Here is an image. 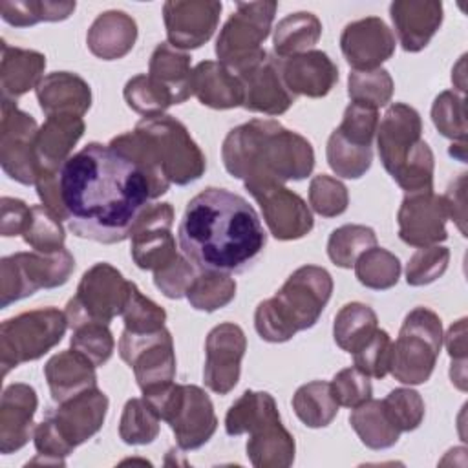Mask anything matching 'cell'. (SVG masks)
<instances>
[{"instance_id":"1","label":"cell","mask_w":468,"mask_h":468,"mask_svg":"<svg viewBox=\"0 0 468 468\" xmlns=\"http://www.w3.org/2000/svg\"><path fill=\"white\" fill-rule=\"evenodd\" d=\"M69 230L104 245L121 243L152 199L144 174L110 144L88 143L60 168Z\"/></svg>"},{"instance_id":"2","label":"cell","mask_w":468,"mask_h":468,"mask_svg":"<svg viewBox=\"0 0 468 468\" xmlns=\"http://www.w3.org/2000/svg\"><path fill=\"white\" fill-rule=\"evenodd\" d=\"M179 249L199 271L243 272L261 256L267 234L239 194L208 186L196 194L177 227Z\"/></svg>"},{"instance_id":"3","label":"cell","mask_w":468,"mask_h":468,"mask_svg":"<svg viewBox=\"0 0 468 468\" xmlns=\"http://www.w3.org/2000/svg\"><path fill=\"white\" fill-rule=\"evenodd\" d=\"M225 170L245 183L302 181L314 168L311 143L274 119H250L221 144Z\"/></svg>"},{"instance_id":"4","label":"cell","mask_w":468,"mask_h":468,"mask_svg":"<svg viewBox=\"0 0 468 468\" xmlns=\"http://www.w3.org/2000/svg\"><path fill=\"white\" fill-rule=\"evenodd\" d=\"M130 159L146 177L152 199L168 192L170 185L185 186L207 170V159L186 126L172 115L141 119L132 132L108 143Z\"/></svg>"},{"instance_id":"5","label":"cell","mask_w":468,"mask_h":468,"mask_svg":"<svg viewBox=\"0 0 468 468\" xmlns=\"http://www.w3.org/2000/svg\"><path fill=\"white\" fill-rule=\"evenodd\" d=\"M331 292L333 278L324 267H298L272 298L258 303L254 311L256 333L271 344L291 340L318 322Z\"/></svg>"},{"instance_id":"6","label":"cell","mask_w":468,"mask_h":468,"mask_svg":"<svg viewBox=\"0 0 468 468\" xmlns=\"http://www.w3.org/2000/svg\"><path fill=\"white\" fill-rule=\"evenodd\" d=\"M375 137L382 166L406 194L433 190L435 157L422 141V121L413 106H388Z\"/></svg>"},{"instance_id":"7","label":"cell","mask_w":468,"mask_h":468,"mask_svg":"<svg viewBox=\"0 0 468 468\" xmlns=\"http://www.w3.org/2000/svg\"><path fill=\"white\" fill-rule=\"evenodd\" d=\"M225 431L230 437L250 435L245 450L256 468H289L294 463V437L282 424L276 400L267 391H243L225 415Z\"/></svg>"},{"instance_id":"8","label":"cell","mask_w":468,"mask_h":468,"mask_svg":"<svg viewBox=\"0 0 468 468\" xmlns=\"http://www.w3.org/2000/svg\"><path fill=\"white\" fill-rule=\"evenodd\" d=\"M108 406L106 393L95 386L51 408L35 426L33 442L38 457L31 464L64 466V459L102 428Z\"/></svg>"},{"instance_id":"9","label":"cell","mask_w":468,"mask_h":468,"mask_svg":"<svg viewBox=\"0 0 468 468\" xmlns=\"http://www.w3.org/2000/svg\"><path fill=\"white\" fill-rule=\"evenodd\" d=\"M143 397L159 419L170 426L179 450H197L216 433L218 417L214 404L199 386L170 382L144 391Z\"/></svg>"},{"instance_id":"10","label":"cell","mask_w":468,"mask_h":468,"mask_svg":"<svg viewBox=\"0 0 468 468\" xmlns=\"http://www.w3.org/2000/svg\"><path fill=\"white\" fill-rule=\"evenodd\" d=\"M442 322L435 311L411 309L391 344L389 373L393 378L408 386L428 382L442 347Z\"/></svg>"},{"instance_id":"11","label":"cell","mask_w":468,"mask_h":468,"mask_svg":"<svg viewBox=\"0 0 468 468\" xmlns=\"http://www.w3.org/2000/svg\"><path fill=\"white\" fill-rule=\"evenodd\" d=\"M278 2H238L236 11L223 24L218 40V62L230 69L234 75L247 71L261 62L269 53L263 42L271 35Z\"/></svg>"},{"instance_id":"12","label":"cell","mask_w":468,"mask_h":468,"mask_svg":"<svg viewBox=\"0 0 468 468\" xmlns=\"http://www.w3.org/2000/svg\"><path fill=\"white\" fill-rule=\"evenodd\" d=\"M66 313L40 307L7 318L0 325L2 377L24 362H33L51 351L68 329Z\"/></svg>"},{"instance_id":"13","label":"cell","mask_w":468,"mask_h":468,"mask_svg":"<svg viewBox=\"0 0 468 468\" xmlns=\"http://www.w3.org/2000/svg\"><path fill=\"white\" fill-rule=\"evenodd\" d=\"M75 271V258L68 249L57 252H15L0 260V307L35 294L40 289L64 285Z\"/></svg>"},{"instance_id":"14","label":"cell","mask_w":468,"mask_h":468,"mask_svg":"<svg viewBox=\"0 0 468 468\" xmlns=\"http://www.w3.org/2000/svg\"><path fill=\"white\" fill-rule=\"evenodd\" d=\"M130 283L121 271L106 261L91 265L80 278L75 296L66 303L68 325L75 329L86 322L110 324L122 313Z\"/></svg>"},{"instance_id":"15","label":"cell","mask_w":468,"mask_h":468,"mask_svg":"<svg viewBox=\"0 0 468 468\" xmlns=\"http://www.w3.org/2000/svg\"><path fill=\"white\" fill-rule=\"evenodd\" d=\"M119 356L133 369L143 393L176 378L174 340L166 327L154 333H130L124 329L119 338Z\"/></svg>"},{"instance_id":"16","label":"cell","mask_w":468,"mask_h":468,"mask_svg":"<svg viewBox=\"0 0 468 468\" xmlns=\"http://www.w3.org/2000/svg\"><path fill=\"white\" fill-rule=\"evenodd\" d=\"M37 121L22 112L16 102L2 99L0 119V165L5 176L20 185H35L38 165L35 157Z\"/></svg>"},{"instance_id":"17","label":"cell","mask_w":468,"mask_h":468,"mask_svg":"<svg viewBox=\"0 0 468 468\" xmlns=\"http://www.w3.org/2000/svg\"><path fill=\"white\" fill-rule=\"evenodd\" d=\"M174 207L170 203L146 205L130 230V254L143 271H159L179 254L172 234Z\"/></svg>"},{"instance_id":"18","label":"cell","mask_w":468,"mask_h":468,"mask_svg":"<svg viewBox=\"0 0 468 468\" xmlns=\"http://www.w3.org/2000/svg\"><path fill=\"white\" fill-rule=\"evenodd\" d=\"M245 188L258 201L263 221L276 239L292 241L313 230L311 208L283 183H245Z\"/></svg>"},{"instance_id":"19","label":"cell","mask_w":468,"mask_h":468,"mask_svg":"<svg viewBox=\"0 0 468 468\" xmlns=\"http://www.w3.org/2000/svg\"><path fill=\"white\" fill-rule=\"evenodd\" d=\"M245 351L247 336L238 324L223 322L212 327L205 340V386L218 395L230 393L239 380Z\"/></svg>"},{"instance_id":"20","label":"cell","mask_w":468,"mask_h":468,"mask_svg":"<svg viewBox=\"0 0 468 468\" xmlns=\"http://www.w3.org/2000/svg\"><path fill=\"white\" fill-rule=\"evenodd\" d=\"M221 2L216 0H170L163 5V20L168 44L177 49H196L214 35Z\"/></svg>"},{"instance_id":"21","label":"cell","mask_w":468,"mask_h":468,"mask_svg":"<svg viewBox=\"0 0 468 468\" xmlns=\"http://www.w3.org/2000/svg\"><path fill=\"white\" fill-rule=\"evenodd\" d=\"M448 210L442 196L430 192L406 194L399 212V238L410 247L439 245L448 238L446 230Z\"/></svg>"},{"instance_id":"22","label":"cell","mask_w":468,"mask_h":468,"mask_svg":"<svg viewBox=\"0 0 468 468\" xmlns=\"http://www.w3.org/2000/svg\"><path fill=\"white\" fill-rule=\"evenodd\" d=\"M340 49L356 71L380 68L395 53V35L378 16L349 22L340 35Z\"/></svg>"},{"instance_id":"23","label":"cell","mask_w":468,"mask_h":468,"mask_svg":"<svg viewBox=\"0 0 468 468\" xmlns=\"http://www.w3.org/2000/svg\"><path fill=\"white\" fill-rule=\"evenodd\" d=\"M278 69L287 90L296 97L322 99L338 82V68L327 53L311 49L289 58H278Z\"/></svg>"},{"instance_id":"24","label":"cell","mask_w":468,"mask_h":468,"mask_svg":"<svg viewBox=\"0 0 468 468\" xmlns=\"http://www.w3.org/2000/svg\"><path fill=\"white\" fill-rule=\"evenodd\" d=\"M243 86V108L263 115H282L292 102L294 95L282 80L276 57L267 55L261 62L238 75Z\"/></svg>"},{"instance_id":"25","label":"cell","mask_w":468,"mask_h":468,"mask_svg":"<svg viewBox=\"0 0 468 468\" xmlns=\"http://www.w3.org/2000/svg\"><path fill=\"white\" fill-rule=\"evenodd\" d=\"M37 406L38 397L33 386L15 382L4 388L0 400V453H15L33 439Z\"/></svg>"},{"instance_id":"26","label":"cell","mask_w":468,"mask_h":468,"mask_svg":"<svg viewBox=\"0 0 468 468\" xmlns=\"http://www.w3.org/2000/svg\"><path fill=\"white\" fill-rule=\"evenodd\" d=\"M389 16L402 49L419 53L439 31L444 7L437 0H395L389 5Z\"/></svg>"},{"instance_id":"27","label":"cell","mask_w":468,"mask_h":468,"mask_svg":"<svg viewBox=\"0 0 468 468\" xmlns=\"http://www.w3.org/2000/svg\"><path fill=\"white\" fill-rule=\"evenodd\" d=\"M86 124L77 115H49L35 137V157L40 170L58 172L84 135Z\"/></svg>"},{"instance_id":"28","label":"cell","mask_w":468,"mask_h":468,"mask_svg":"<svg viewBox=\"0 0 468 468\" xmlns=\"http://www.w3.org/2000/svg\"><path fill=\"white\" fill-rule=\"evenodd\" d=\"M37 101L40 110L49 115L82 117L91 106L90 84L71 71L48 73L37 86Z\"/></svg>"},{"instance_id":"29","label":"cell","mask_w":468,"mask_h":468,"mask_svg":"<svg viewBox=\"0 0 468 468\" xmlns=\"http://www.w3.org/2000/svg\"><path fill=\"white\" fill-rule=\"evenodd\" d=\"M137 40V22L124 11L110 9L101 13L90 26L86 44L91 55L101 60L126 57Z\"/></svg>"},{"instance_id":"30","label":"cell","mask_w":468,"mask_h":468,"mask_svg":"<svg viewBox=\"0 0 468 468\" xmlns=\"http://www.w3.org/2000/svg\"><path fill=\"white\" fill-rule=\"evenodd\" d=\"M192 95L212 110H230L243 104V86L238 75L214 60H203L192 69Z\"/></svg>"},{"instance_id":"31","label":"cell","mask_w":468,"mask_h":468,"mask_svg":"<svg viewBox=\"0 0 468 468\" xmlns=\"http://www.w3.org/2000/svg\"><path fill=\"white\" fill-rule=\"evenodd\" d=\"M46 57L40 51L9 46L2 40L0 58V88L4 101H16L29 90H37L46 77Z\"/></svg>"},{"instance_id":"32","label":"cell","mask_w":468,"mask_h":468,"mask_svg":"<svg viewBox=\"0 0 468 468\" xmlns=\"http://www.w3.org/2000/svg\"><path fill=\"white\" fill-rule=\"evenodd\" d=\"M44 377L57 404L97 386L95 366L73 349L53 355L44 366Z\"/></svg>"},{"instance_id":"33","label":"cell","mask_w":468,"mask_h":468,"mask_svg":"<svg viewBox=\"0 0 468 468\" xmlns=\"http://www.w3.org/2000/svg\"><path fill=\"white\" fill-rule=\"evenodd\" d=\"M190 60L186 51L177 49L168 42L157 44L150 55L148 77L170 93L174 104H181L192 95Z\"/></svg>"},{"instance_id":"34","label":"cell","mask_w":468,"mask_h":468,"mask_svg":"<svg viewBox=\"0 0 468 468\" xmlns=\"http://www.w3.org/2000/svg\"><path fill=\"white\" fill-rule=\"evenodd\" d=\"M322 37V22L309 11H296L283 16L272 35V48L278 58H289L311 51Z\"/></svg>"},{"instance_id":"35","label":"cell","mask_w":468,"mask_h":468,"mask_svg":"<svg viewBox=\"0 0 468 468\" xmlns=\"http://www.w3.org/2000/svg\"><path fill=\"white\" fill-rule=\"evenodd\" d=\"M349 424L362 441L371 450H388L399 442L400 431L388 419L382 400L369 399L360 406L353 408L349 415Z\"/></svg>"},{"instance_id":"36","label":"cell","mask_w":468,"mask_h":468,"mask_svg":"<svg viewBox=\"0 0 468 468\" xmlns=\"http://www.w3.org/2000/svg\"><path fill=\"white\" fill-rule=\"evenodd\" d=\"M378 329V318L375 311L362 302H349L335 316L333 338L336 346L346 353L360 349Z\"/></svg>"},{"instance_id":"37","label":"cell","mask_w":468,"mask_h":468,"mask_svg":"<svg viewBox=\"0 0 468 468\" xmlns=\"http://www.w3.org/2000/svg\"><path fill=\"white\" fill-rule=\"evenodd\" d=\"M292 410L307 428H325L335 420L338 402L331 393L329 382L313 380L294 391Z\"/></svg>"},{"instance_id":"38","label":"cell","mask_w":468,"mask_h":468,"mask_svg":"<svg viewBox=\"0 0 468 468\" xmlns=\"http://www.w3.org/2000/svg\"><path fill=\"white\" fill-rule=\"evenodd\" d=\"M77 4L60 0H2L0 15L15 27H29L38 22H60L73 15Z\"/></svg>"},{"instance_id":"39","label":"cell","mask_w":468,"mask_h":468,"mask_svg":"<svg viewBox=\"0 0 468 468\" xmlns=\"http://www.w3.org/2000/svg\"><path fill=\"white\" fill-rule=\"evenodd\" d=\"M185 296L196 311L214 313L234 300L236 280L229 272L199 271Z\"/></svg>"},{"instance_id":"40","label":"cell","mask_w":468,"mask_h":468,"mask_svg":"<svg viewBox=\"0 0 468 468\" xmlns=\"http://www.w3.org/2000/svg\"><path fill=\"white\" fill-rule=\"evenodd\" d=\"M375 245L377 234L371 227L349 223L331 232L327 239V256L336 267L351 269L355 261Z\"/></svg>"},{"instance_id":"41","label":"cell","mask_w":468,"mask_h":468,"mask_svg":"<svg viewBox=\"0 0 468 468\" xmlns=\"http://www.w3.org/2000/svg\"><path fill=\"white\" fill-rule=\"evenodd\" d=\"M159 422L161 419L150 406V402L144 397H133L126 400L122 408L119 420V437L130 446L150 444L159 435Z\"/></svg>"},{"instance_id":"42","label":"cell","mask_w":468,"mask_h":468,"mask_svg":"<svg viewBox=\"0 0 468 468\" xmlns=\"http://www.w3.org/2000/svg\"><path fill=\"white\" fill-rule=\"evenodd\" d=\"M356 280L373 291H386L397 285L400 278L399 258L382 247H371L355 261Z\"/></svg>"},{"instance_id":"43","label":"cell","mask_w":468,"mask_h":468,"mask_svg":"<svg viewBox=\"0 0 468 468\" xmlns=\"http://www.w3.org/2000/svg\"><path fill=\"white\" fill-rule=\"evenodd\" d=\"M329 168L344 179H360L371 168L373 148L346 141L336 130L331 132L325 146Z\"/></svg>"},{"instance_id":"44","label":"cell","mask_w":468,"mask_h":468,"mask_svg":"<svg viewBox=\"0 0 468 468\" xmlns=\"http://www.w3.org/2000/svg\"><path fill=\"white\" fill-rule=\"evenodd\" d=\"M24 241L37 252H57L66 249V234L62 227V219L55 216L44 205H33L27 227L22 234Z\"/></svg>"},{"instance_id":"45","label":"cell","mask_w":468,"mask_h":468,"mask_svg":"<svg viewBox=\"0 0 468 468\" xmlns=\"http://www.w3.org/2000/svg\"><path fill=\"white\" fill-rule=\"evenodd\" d=\"M393 79L388 69L377 68L369 71L353 69L347 77V95L351 102L367 104L373 108L386 106L393 97Z\"/></svg>"},{"instance_id":"46","label":"cell","mask_w":468,"mask_h":468,"mask_svg":"<svg viewBox=\"0 0 468 468\" xmlns=\"http://www.w3.org/2000/svg\"><path fill=\"white\" fill-rule=\"evenodd\" d=\"M126 104L143 117L163 115L172 104V97L157 82H154L148 73H139L132 77L122 90Z\"/></svg>"},{"instance_id":"47","label":"cell","mask_w":468,"mask_h":468,"mask_svg":"<svg viewBox=\"0 0 468 468\" xmlns=\"http://www.w3.org/2000/svg\"><path fill=\"white\" fill-rule=\"evenodd\" d=\"M431 121L442 137L452 143H466V108L464 97L453 90L441 91L431 104Z\"/></svg>"},{"instance_id":"48","label":"cell","mask_w":468,"mask_h":468,"mask_svg":"<svg viewBox=\"0 0 468 468\" xmlns=\"http://www.w3.org/2000/svg\"><path fill=\"white\" fill-rule=\"evenodd\" d=\"M121 316L124 320V329L130 333H154L163 329L166 322V311L144 296L133 282L130 283V292Z\"/></svg>"},{"instance_id":"49","label":"cell","mask_w":468,"mask_h":468,"mask_svg":"<svg viewBox=\"0 0 468 468\" xmlns=\"http://www.w3.org/2000/svg\"><path fill=\"white\" fill-rule=\"evenodd\" d=\"M69 346L73 351L80 353L95 367H99L112 358L115 349V340L108 324L86 322L73 329Z\"/></svg>"},{"instance_id":"50","label":"cell","mask_w":468,"mask_h":468,"mask_svg":"<svg viewBox=\"0 0 468 468\" xmlns=\"http://www.w3.org/2000/svg\"><path fill=\"white\" fill-rule=\"evenodd\" d=\"M382 408L391 424L400 431H413L424 420V400L411 388H395L382 399Z\"/></svg>"},{"instance_id":"51","label":"cell","mask_w":468,"mask_h":468,"mask_svg":"<svg viewBox=\"0 0 468 468\" xmlns=\"http://www.w3.org/2000/svg\"><path fill=\"white\" fill-rule=\"evenodd\" d=\"M309 205L322 218H336L347 210V188L340 179L318 174L309 183Z\"/></svg>"},{"instance_id":"52","label":"cell","mask_w":468,"mask_h":468,"mask_svg":"<svg viewBox=\"0 0 468 468\" xmlns=\"http://www.w3.org/2000/svg\"><path fill=\"white\" fill-rule=\"evenodd\" d=\"M450 263V249L442 245L420 247L406 265V282L411 287L430 285L439 280Z\"/></svg>"},{"instance_id":"53","label":"cell","mask_w":468,"mask_h":468,"mask_svg":"<svg viewBox=\"0 0 468 468\" xmlns=\"http://www.w3.org/2000/svg\"><path fill=\"white\" fill-rule=\"evenodd\" d=\"M378 126V110L360 102H349L338 128H335L346 141L358 146H373Z\"/></svg>"},{"instance_id":"54","label":"cell","mask_w":468,"mask_h":468,"mask_svg":"<svg viewBox=\"0 0 468 468\" xmlns=\"http://www.w3.org/2000/svg\"><path fill=\"white\" fill-rule=\"evenodd\" d=\"M391 336L384 329H377L373 336L353 353L355 367L373 378H384L389 373Z\"/></svg>"},{"instance_id":"55","label":"cell","mask_w":468,"mask_h":468,"mask_svg":"<svg viewBox=\"0 0 468 468\" xmlns=\"http://www.w3.org/2000/svg\"><path fill=\"white\" fill-rule=\"evenodd\" d=\"M331 393L338 406L344 408H356L362 402L369 400L373 395V388L369 382V377L362 373L358 367H346L340 369L333 380L329 382Z\"/></svg>"},{"instance_id":"56","label":"cell","mask_w":468,"mask_h":468,"mask_svg":"<svg viewBox=\"0 0 468 468\" xmlns=\"http://www.w3.org/2000/svg\"><path fill=\"white\" fill-rule=\"evenodd\" d=\"M196 265L183 254L170 265L154 272V285L170 300H179L186 294L190 283L196 278Z\"/></svg>"},{"instance_id":"57","label":"cell","mask_w":468,"mask_h":468,"mask_svg":"<svg viewBox=\"0 0 468 468\" xmlns=\"http://www.w3.org/2000/svg\"><path fill=\"white\" fill-rule=\"evenodd\" d=\"M442 342L446 344V349L452 358V367L457 371H452V382L461 389L466 391V375H464V366H466V318L457 320L455 324L450 325L446 336H442Z\"/></svg>"},{"instance_id":"58","label":"cell","mask_w":468,"mask_h":468,"mask_svg":"<svg viewBox=\"0 0 468 468\" xmlns=\"http://www.w3.org/2000/svg\"><path fill=\"white\" fill-rule=\"evenodd\" d=\"M31 216V207L22 199L4 196L0 199V234L4 238L22 236Z\"/></svg>"},{"instance_id":"59","label":"cell","mask_w":468,"mask_h":468,"mask_svg":"<svg viewBox=\"0 0 468 468\" xmlns=\"http://www.w3.org/2000/svg\"><path fill=\"white\" fill-rule=\"evenodd\" d=\"M35 188L42 205L60 219H66V208H64L62 192H60V170L58 172L40 170L35 181Z\"/></svg>"},{"instance_id":"60","label":"cell","mask_w":468,"mask_h":468,"mask_svg":"<svg viewBox=\"0 0 468 468\" xmlns=\"http://www.w3.org/2000/svg\"><path fill=\"white\" fill-rule=\"evenodd\" d=\"M466 174H459L457 179H453L442 196V201L448 210V218L455 221L457 229L461 230L463 236H466Z\"/></svg>"},{"instance_id":"61","label":"cell","mask_w":468,"mask_h":468,"mask_svg":"<svg viewBox=\"0 0 468 468\" xmlns=\"http://www.w3.org/2000/svg\"><path fill=\"white\" fill-rule=\"evenodd\" d=\"M464 58H466V55H463V57L459 58L457 66H455L453 71H452V82L459 88L461 93L466 91V88H464Z\"/></svg>"},{"instance_id":"62","label":"cell","mask_w":468,"mask_h":468,"mask_svg":"<svg viewBox=\"0 0 468 468\" xmlns=\"http://www.w3.org/2000/svg\"><path fill=\"white\" fill-rule=\"evenodd\" d=\"M450 155L464 163L466 161V143H452Z\"/></svg>"}]
</instances>
